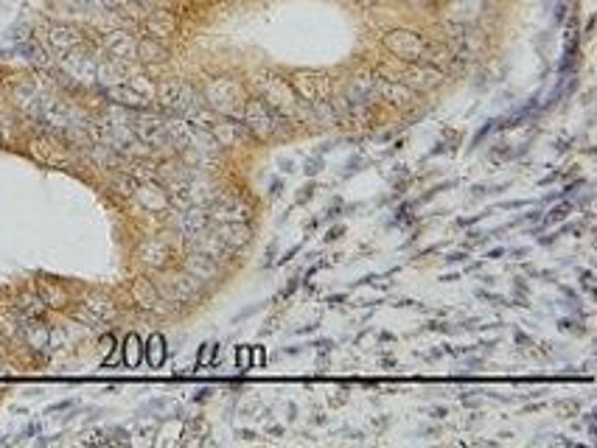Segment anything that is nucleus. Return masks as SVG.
I'll use <instances>...</instances> for the list:
<instances>
[{
  "instance_id": "obj_5",
  "label": "nucleus",
  "mask_w": 597,
  "mask_h": 448,
  "mask_svg": "<svg viewBox=\"0 0 597 448\" xmlns=\"http://www.w3.org/2000/svg\"><path fill=\"white\" fill-rule=\"evenodd\" d=\"M14 311L20 314V319H37L45 314V302L40 297V292H23L17 297V305Z\"/></svg>"
},
{
  "instance_id": "obj_4",
  "label": "nucleus",
  "mask_w": 597,
  "mask_h": 448,
  "mask_svg": "<svg viewBox=\"0 0 597 448\" xmlns=\"http://www.w3.org/2000/svg\"><path fill=\"white\" fill-rule=\"evenodd\" d=\"M132 300L138 302V308L143 311H152L157 308V300H160V292H157V286L149 280V277H138L135 283H132Z\"/></svg>"
},
{
  "instance_id": "obj_27",
  "label": "nucleus",
  "mask_w": 597,
  "mask_h": 448,
  "mask_svg": "<svg viewBox=\"0 0 597 448\" xmlns=\"http://www.w3.org/2000/svg\"><path fill=\"white\" fill-rule=\"evenodd\" d=\"M468 258V250H460V252H451V255H446V261L449 263H460V261H466Z\"/></svg>"
},
{
  "instance_id": "obj_18",
  "label": "nucleus",
  "mask_w": 597,
  "mask_h": 448,
  "mask_svg": "<svg viewBox=\"0 0 597 448\" xmlns=\"http://www.w3.org/2000/svg\"><path fill=\"white\" fill-rule=\"evenodd\" d=\"M267 364V350L261 345H255V347H250V370L252 367H264Z\"/></svg>"
},
{
  "instance_id": "obj_41",
  "label": "nucleus",
  "mask_w": 597,
  "mask_h": 448,
  "mask_svg": "<svg viewBox=\"0 0 597 448\" xmlns=\"http://www.w3.org/2000/svg\"><path fill=\"white\" fill-rule=\"evenodd\" d=\"M505 255V247H496V250H491L488 252V258H502Z\"/></svg>"
},
{
  "instance_id": "obj_29",
  "label": "nucleus",
  "mask_w": 597,
  "mask_h": 448,
  "mask_svg": "<svg viewBox=\"0 0 597 448\" xmlns=\"http://www.w3.org/2000/svg\"><path fill=\"white\" fill-rule=\"evenodd\" d=\"M513 339H516V345H530V342H533V339H530L527 334H521V331H516V334H513Z\"/></svg>"
},
{
  "instance_id": "obj_44",
  "label": "nucleus",
  "mask_w": 597,
  "mask_h": 448,
  "mask_svg": "<svg viewBox=\"0 0 597 448\" xmlns=\"http://www.w3.org/2000/svg\"><path fill=\"white\" fill-rule=\"evenodd\" d=\"M280 168H283V171H292L294 165H292V163H289V160H280Z\"/></svg>"
},
{
  "instance_id": "obj_26",
  "label": "nucleus",
  "mask_w": 597,
  "mask_h": 448,
  "mask_svg": "<svg viewBox=\"0 0 597 448\" xmlns=\"http://www.w3.org/2000/svg\"><path fill=\"white\" fill-rule=\"evenodd\" d=\"M255 308H258V305H247L244 311H239V314L233 317V322H241V319H250V317H252V311H255Z\"/></svg>"
},
{
  "instance_id": "obj_6",
  "label": "nucleus",
  "mask_w": 597,
  "mask_h": 448,
  "mask_svg": "<svg viewBox=\"0 0 597 448\" xmlns=\"http://www.w3.org/2000/svg\"><path fill=\"white\" fill-rule=\"evenodd\" d=\"M165 336L163 334H152L146 339V345H143V359L149 362V367L152 370H160L165 364Z\"/></svg>"
},
{
  "instance_id": "obj_20",
  "label": "nucleus",
  "mask_w": 597,
  "mask_h": 448,
  "mask_svg": "<svg viewBox=\"0 0 597 448\" xmlns=\"http://www.w3.org/2000/svg\"><path fill=\"white\" fill-rule=\"evenodd\" d=\"M314 190H317V182H309V185H303V188L297 190V202H294V205H306V202L314 196Z\"/></svg>"
},
{
  "instance_id": "obj_19",
  "label": "nucleus",
  "mask_w": 597,
  "mask_h": 448,
  "mask_svg": "<svg viewBox=\"0 0 597 448\" xmlns=\"http://www.w3.org/2000/svg\"><path fill=\"white\" fill-rule=\"evenodd\" d=\"M493 129H496V118H491V121H488V123L482 126V129L477 132V138H474V143H471V149H477V146H479V143H482V140L488 138V135H491Z\"/></svg>"
},
{
  "instance_id": "obj_15",
  "label": "nucleus",
  "mask_w": 597,
  "mask_h": 448,
  "mask_svg": "<svg viewBox=\"0 0 597 448\" xmlns=\"http://www.w3.org/2000/svg\"><path fill=\"white\" fill-rule=\"evenodd\" d=\"M572 207H575L572 202H561L558 207H553V210H550V216L544 219V224H558V222H563V219L572 213Z\"/></svg>"
},
{
  "instance_id": "obj_34",
  "label": "nucleus",
  "mask_w": 597,
  "mask_h": 448,
  "mask_svg": "<svg viewBox=\"0 0 597 448\" xmlns=\"http://www.w3.org/2000/svg\"><path fill=\"white\" fill-rule=\"evenodd\" d=\"M280 188H283V180H275V182H272V188H269V196L275 199L278 193H280Z\"/></svg>"
},
{
  "instance_id": "obj_31",
  "label": "nucleus",
  "mask_w": 597,
  "mask_h": 448,
  "mask_svg": "<svg viewBox=\"0 0 597 448\" xmlns=\"http://www.w3.org/2000/svg\"><path fill=\"white\" fill-rule=\"evenodd\" d=\"M381 367L384 370H396V359L393 356H381Z\"/></svg>"
},
{
  "instance_id": "obj_22",
  "label": "nucleus",
  "mask_w": 597,
  "mask_h": 448,
  "mask_svg": "<svg viewBox=\"0 0 597 448\" xmlns=\"http://www.w3.org/2000/svg\"><path fill=\"white\" fill-rule=\"evenodd\" d=\"M342 235H345V224H337V227H331V230H328V233H325V241H337V238H342Z\"/></svg>"
},
{
  "instance_id": "obj_9",
  "label": "nucleus",
  "mask_w": 597,
  "mask_h": 448,
  "mask_svg": "<svg viewBox=\"0 0 597 448\" xmlns=\"http://www.w3.org/2000/svg\"><path fill=\"white\" fill-rule=\"evenodd\" d=\"M121 353H123V364H126L129 370H135V367L143 362V342H140L138 334H126V336H123Z\"/></svg>"
},
{
  "instance_id": "obj_40",
  "label": "nucleus",
  "mask_w": 597,
  "mask_h": 448,
  "mask_svg": "<svg viewBox=\"0 0 597 448\" xmlns=\"http://www.w3.org/2000/svg\"><path fill=\"white\" fill-rule=\"evenodd\" d=\"M297 252H300V247H292V250L286 252L283 258H280V263H286V261H292V258H294V255H297Z\"/></svg>"
},
{
  "instance_id": "obj_11",
  "label": "nucleus",
  "mask_w": 597,
  "mask_h": 448,
  "mask_svg": "<svg viewBox=\"0 0 597 448\" xmlns=\"http://www.w3.org/2000/svg\"><path fill=\"white\" fill-rule=\"evenodd\" d=\"M135 196L143 202L146 207H155V210H160V207H165V193L163 188H157V182H146V185H140V188H135Z\"/></svg>"
},
{
  "instance_id": "obj_13",
  "label": "nucleus",
  "mask_w": 597,
  "mask_h": 448,
  "mask_svg": "<svg viewBox=\"0 0 597 448\" xmlns=\"http://www.w3.org/2000/svg\"><path fill=\"white\" fill-rule=\"evenodd\" d=\"M205 364H219V345L216 342H202L197 350V364H194V373L202 370Z\"/></svg>"
},
{
  "instance_id": "obj_2",
  "label": "nucleus",
  "mask_w": 597,
  "mask_h": 448,
  "mask_svg": "<svg viewBox=\"0 0 597 448\" xmlns=\"http://www.w3.org/2000/svg\"><path fill=\"white\" fill-rule=\"evenodd\" d=\"M182 269H185L191 277H197L199 283H210V280L219 277V263L210 258V255H205V252H199V250L191 252L188 258H185Z\"/></svg>"
},
{
  "instance_id": "obj_42",
  "label": "nucleus",
  "mask_w": 597,
  "mask_h": 448,
  "mask_svg": "<svg viewBox=\"0 0 597 448\" xmlns=\"http://www.w3.org/2000/svg\"><path fill=\"white\" fill-rule=\"evenodd\" d=\"M555 238H558V233H555V235H544V238H541V247H550Z\"/></svg>"
},
{
  "instance_id": "obj_38",
  "label": "nucleus",
  "mask_w": 597,
  "mask_h": 448,
  "mask_svg": "<svg viewBox=\"0 0 597 448\" xmlns=\"http://www.w3.org/2000/svg\"><path fill=\"white\" fill-rule=\"evenodd\" d=\"M446 414H449L446 406H435V409H432V417H446Z\"/></svg>"
},
{
  "instance_id": "obj_25",
  "label": "nucleus",
  "mask_w": 597,
  "mask_h": 448,
  "mask_svg": "<svg viewBox=\"0 0 597 448\" xmlns=\"http://www.w3.org/2000/svg\"><path fill=\"white\" fill-rule=\"evenodd\" d=\"M210 395H213V389H208V387L199 389V392H194V404H205V401H208Z\"/></svg>"
},
{
  "instance_id": "obj_43",
  "label": "nucleus",
  "mask_w": 597,
  "mask_h": 448,
  "mask_svg": "<svg viewBox=\"0 0 597 448\" xmlns=\"http://www.w3.org/2000/svg\"><path fill=\"white\" fill-rule=\"evenodd\" d=\"M482 193H485L482 185H474V188H471V196H482Z\"/></svg>"
},
{
  "instance_id": "obj_36",
  "label": "nucleus",
  "mask_w": 597,
  "mask_h": 448,
  "mask_svg": "<svg viewBox=\"0 0 597 448\" xmlns=\"http://www.w3.org/2000/svg\"><path fill=\"white\" fill-rule=\"evenodd\" d=\"M317 224H320V219H309V222H306V235H312L314 230H317Z\"/></svg>"
},
{
  "instance_id": "obj_7",
  "label": "nucleus",
  "mask_w": 597,
  "mask_h": 448,
  "mask_svg": "<svg viewBox=\"0 0 597 448\" xmlns=\"http://www.w3.org/2000/svg\"><path fill=\"white\" fill-rule=\"evenodd\" d=\"M23 325V334H26V342L34 350H40V347L48 345V325L42 322V317H37V319H23L20 322Z\"/></svg>"
},
{
  "instance_id": "obj_35",
  "label": "nucleus",
  "mask_w": 597,
  "mask_h": 448,
  "mask_svg": "<svg viewBox=\"0 0 597 448\" xmlns=\"http://www.w3.org/2000/svg\"><path fill=\"white\" fill-rule=\"evenodd\" d=\"M348 300V294L342 292V294H334V297H328V305H339V302H345Z\"/></svg>"
},
{
  "instance_id": "obj_8",
  "label": "nucleus",
  "mask_w": 597,
  "mask_h": 448,
  "mask_svg": "<svg viewBox=\"0 0 597 448\" xmlns=\"http://www.w3.org/2000/svg\"><path fill=\"white\" fill-rule=\"evenodd\" d=\"M40 297H42V302H45V308H65L68 305V292L62 289L53 277H45V286L40 289Z\"/></svg>"
},
{
  "instance_id": "obj_24",
  "label": "nucleus",
  "mask_w": 597,
  "mask_h": 448,
  "mask_svg": "<svg viewBox=\"0 0 597 448\" xmlns=\"http://www.w3.org/2000/svg\"><path fill=\"white\" fill-rule=\"evenodd\" d=\"M580 283L586 286L589 294H595V275H592V272H580Z\"/></svg>"
},
{
  "instance_id": "obj_16",
  "label": "nucleus",
  "mask_w": 597,
  "mask_h": 448,
  "mask_svg": "<svg viewBox=\"0 0 597 448\" xmlns=\"http://www.w3.org/2000/svg\"><path fill=\"white\" fill-rule=\"evenodd\" d=\"M236 367H239L241 373L250 370V347H247V345H239V347H236Z\"/></svg>"
},
{
  "instance_id": "obj_17",
  "label": "nucleus",
  "mask_w": 597,
  "mask_h": 448,
  "mask_svg": "<svg viewBox=\"0 0 597 448\" xmlns=\"http://www.w3.org/2000/svg\"><path fill=\"white\" fill-rule=\"evenodd\" d=\"M322 165H325V163H322V157H312V160H306V163H303L306 177H309V180H314V177L322 171Z\"/></svg>"
},
{
  "instance_id": "obj_10",
  "label": "nucleus",
  "mask_w": 597,
  "mask_h": 448,
  "mask_svg": "<svg viewBox=\"0 0 597 448\" xmlns=\"http://www.w3.org/2000/svg\"><path fill=\"white\" fill-rule=\"evenodd\" d=\"M81 42V34H79L73 26H53L51 28V45L59 48V51H70L73 45Z\"/></svg>"
},
{
  "instance_id": "obj_23",
  "label": "nucleus",
  "mask_w": 597,
  "mask_h": 448,
  "mask_svg": "<svg viewBox=\"0 0 597 448\" xmlns=\"http://www.w3.org/2000/svg\"><path fill=\"white\" fill-rule=\"evenodd\" d=\"M73 404H76V401H70V398H68V401H59V404H53V406H48V409H45V412H48V414H56V412H65V409H70V406H73Z\"/></svg>"
},
{
  "instance_id": "obj_30",
  "label": "nucleus",
  "mask_w": 597,
  "mask_h": 448,
  "mask_svg": "<svg viewBox=\"0 0 597 448\" xmlns=\"http://www.w3.org/2000/svg\"><path fill=\"white\" fill-rule=\"evenodd\" d=\"M426 328H429V331H438V334H446V331H449V325H446V322H429Z\"/></svg>"
},
{
  "instance_id": "obj_45",
  "label": "nucleus",
  "mask_w": 597,
  "mask_h": 448,
  "mask_svg": "<svg viewBox=\"0 0 597 448\" xmlns=\"http://www.w3.org/2000/svg\"><path fill=\"white\" fill-rule=\"evenodd\" d=\"M511 255H513V258H524V255H527V250H513Z\"/></svg>"
},
{
  "instance_id": "obj_46",
  "label": "nucleus",
  "mask_w": 597,
  "mask_h": 448,
  "mask_svg": "<svg viewBox=\"0 0 597 448\" xmlns=\"http://www.w3.org/2000/svg\"><path fill=\"white\" fill-rule=\"evenodd\" d=\"M0 336H3V334H0ZM0 353H3V339H0Z\"/></svg>"
},
{
  "instance_id": "obj_33",
  "label": "nucleus",
  "mask_w": 597,
  "mask_h": 448,
  "mask_svg": "<svg viewBox=\"0 0 597 448\" xmlns=\"http://www.w3.org/2000/svg\"><path fill=\"white\" fill-rule=\"evenodd\" d=\"M379 342H381V345H390V342H396V336L390 334V331H381V334H379Z\"/></svg>"
},
{
  "instance_id": "obj_12",
  "label": "nucleus",
  "mask_w": 597,
  "mask_h": 448,
  "mask_svg": "<svg viewBox=\"0 0 597 448\" xmlns=\"http://www.w3.org/2000/svg\"><path fill=\"white\" fill-rule=\"evenodd\" d=\"M138 56L143 62H165L168 59V51H165L157 39H143V42L138 45Z\"/></svg>"
},
{
  "instance_id": "obj_28",
  "label": "nucleus",
  "mask_w": 597,
  "mask_h": 448,
  "mask_svg": "<svg viewBox=\"0 0 597 448\" xmlns=\"http://www.w3.org/2000/svg\"><path fill=\"white\" fill-rule=\"evenodd\" d=\"M479 300H488V302H508L505 297H499V294H488V292H479Z\"/></svg>"
},
{
  "instance_id": "obj_14",
  "label": "nucleus",
  "mask_w": 597,
  "mask_h": 448,
  "mask_svg": "<svg viewBox=\"0 0 597 448\" xmlns=\"http://www.w3.org/2000/svg\"><path fill=\"white\" fill-rule=\"evenodd\" d=\"M381 95H387L393 104H407V101H412V90H409V87H404V84H384Z\"/></svg>"
},
{
  "instance_id": "obj_39",
  "label": "nucleus",
  "mask_w": 597,
  "mask_h": 448,
  "mask_svg": "<svg viewBox=\"0 0 597 448\" xmlns=\"http://www.w3.org/2000/svg\"><path fill=\"white\" fill-rule=\"evenodd\" d=\"M527 205V199H516V202H505V205H499V207H524Z\"/></svg>"
},
{
  "instance_id": "obj_32",
  "label": "nucleus",
  "mask_w": 597,
  "mask_h": 448,
  "mask_svg": "<svg viewBox=\"0 0 597 448\" xmlns=\"http://www.w3.org/2000/svg\"><path fill=\"white\" fill-rule=\"evenodd\" d=\"M362 165H364L362 160H351V163L345 165V177H348V174H351V171H359V168H362Z\"/></svg>"
},
{
  "instance_id": "obj_21",
  "label": "nucleus",
  "mask_w": 597,
  "mask_h": 448,
  "mask_svg": "<svg viewBox=\"0 0 597 448\" xmlns=\"http://www.w3.org/2000/svg\"><path fill=\"white\" fill-rule=\"evenodd\" d=\"M297 286H300V277H292V280H289V283H286L283 289L278 292V300H289V297L297 292Z\"/></svg>"
},
{
  "instance_id": "obj_1",
  "label": "nucleus",
  "mask_w": 597,
  "mask_h": 448,
  "mask_svg": "<svg viewBox=\"0 0 597 448\" xmlns=\"http://www.w3.org/2000/svg\"><path fill=\"white\" fill-rule=\"evenodd\" d=\"M384 45H387L390 53H396L398 59H404V62H418L424 56V48H426V42L418 34H412V31H390L384 37Z\"/></svg>"
},
{
  "instance_id": "obj_37",
  "label": "nucleus",
  "mask_w": 597,
  "mask_h": 448,
  "mask_svg": "<svg viewBox=\"0 0 597 448\" xmlns=\"http://www.w3.org/2000/svg\"><path fill=\"white\" fill-rule=\"evenodd\" d=\"M300 350H303V347H297V345H294V347H283V350H280V356H297Z\"/></svg>"
},
{
  "instance_id": "obj_3",
  "label": "nucleus",
  "mask_w": 597,
  "mask_h": 448,
  "mask_svg": "<svg viewBox=\"0 0 597 448\" xmlns=\"http://www.w3.org/2000/svg\"><path fill=\"white\" fill-rule=\"evenodd\" d=\"M244 121H247V126H250V132L255 135V138H267L269 129H272V123H269V115H267V107L261 101H247V107H244Z\"/></svg>"
}]
</instances>
